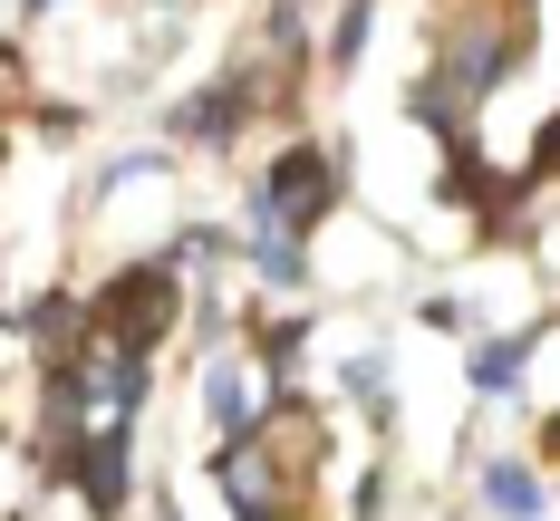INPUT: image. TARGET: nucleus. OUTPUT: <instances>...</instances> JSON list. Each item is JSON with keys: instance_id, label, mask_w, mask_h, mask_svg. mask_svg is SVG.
Returning <instances> with one entry per match:
<instances>
[{"instance_id": "2", "label": "nucleus", "mask_w": 560, "mask_h": 521, "mask_svg": "<svg viewBox=\"0 0 560 521\" xmlns=\"http://www.w3.org/2000/svg\"><path fill=\"white\" fill-rule=\"evenodd\" d=\"M174 309H184L174 271H165V261H136V271H116V281H107L97 329H107V339H126V347H155V339L174 329Z\"/></svg>"}, {"instance_id": "5", "label": "nucleus", "mask_w": 560, "mask_h": 521, "mask_svg": "<svg viewBox=\"0 0 560 521\" xmlns=\"http://www.w3.org/2000/svg\"><path fill=\"white\" fill-rule=\"evenodd\" d=\"M68 473H78V493L116 512L126 502V425H97V435H68Z\"/></svg>"}, {"instance_id": "6", "label": "nucleus", "mask_w": 560, "mask_h": 521, "mask_svg": "<svg viewBox=\"0 0 560 521\" xmlns=\"http://www.w3.org/2000/svg\"><path fill=\"white\" fill-rule=\"evenodd\" d=\"M483 502L503 521H541V483H532L522 463H493V473H483Z\"/></svg>"}, {"instance_id": "8", "label": "nucleus", "mask_w": 560, "mask_h": 521, "mask_svg": "<svg viewBox=\"0 0 560 521\" xmlns=\"http://www.w3.org/2000/svg\"><path fill=\"white\" fill-rule=\"evenodd\" d=\"M348 396L387 415V405H396V387H387V357H348Z\"/></svg>"}, {"instance_id": "9", "label": "nucleus", "mask_w": 560, "mask_h": 521, "mask_svg": "<svg viewBox=\"0 0 560 521\" xmlns=\"http://www.w3.org/2000/svg\"><path fill=\"white\" fill-rule=\"evenodd\" d=\"M30 10H49V0H30Z\"/></svg>"}, {"instance_id": "3", "label": "nucleus", "mask_w": 560, "mask_h": 521, "mask_svg": "<svg viewBox=\"0 0 560 521\" xmlns=\"http://www.w3.org/2000/svg\"><path fill=\"white\" fill-rule=\"evenodd\" d=\"M329 203H338V155H329V145H290V155L271 165V183H261L252 213H261V223H319Z\"/></svg>"}, {"instance_id": "1", "label": "nucleus", "mask_w": 560, "mask_h": 521, "mask_svg": "<svg viewBox=\"0 0 560 521\" xmlns=\"http://www.w3.org/2000/svg\"><path fill=\"white\" fill-rule=\"evenodd\" d=\"M213 483H223V502H232L242 521H290V502H300V483H310V473H300V463H290L271 435L252 425V435H223Z\"/></svg>"}, {"instance_id": "4", "label": "nucleus", "mask_w": 560, "mask_h": 521, "mask_svg": "<svg viewBox=\"0 0 560 521\" xmlns=\"http://www.w3.org/2000/svg\"><path fill=\"white\" fill-rule=\"evenodd\" d=\"M271 405H280V396L261 387V367H242V357H213V367H203V415H213L223 435H252Z\"/></svg>"}, {"instance_id": "10", "label": "nucleus", "mask_w": 560, "mask_h": 521, "mask_svg": "<svg viewBox=\"0 0 560 521\" xmlns=\"http://www.w3.org/2000/svg\"><path fill=\"white\" fill-rule=\"evenodd\" d=\"M290 20H300V0H290Z\"/></svg>"}, {"instance_id": "7", "label": "nucleus", "mask_w": 560, "mask_h": 521, "mask_svg": "<svg viewBox=\"0 0 560 521\" xmlns=\"http://www.w3.org/2000/svg\"><path fill=\"white\" fill-rule=\"evenodd\" d=\"M522 357H532V339H493V347H474V387H483V396H503L512 377H522Z\"/></svg>"}]
</instances>
